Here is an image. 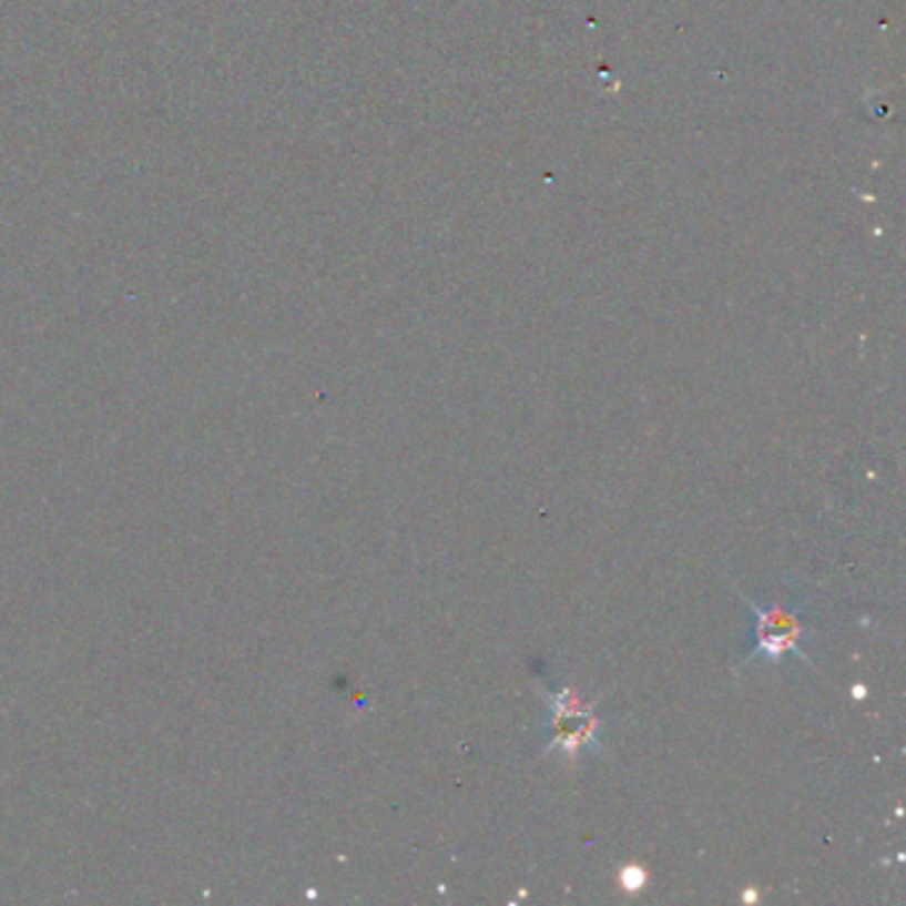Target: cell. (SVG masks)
Listing matches in <instances>:
<instances>
[{"label": "cell", "mask_w": 906, "mask_h": 906, "mask_svg": "<svg viewBox=\"0 0 906 906\" xmlns=\"http://www.w3.org/2000/svg\"><path fill=\"white\" fill-rule=\"evenodd\" d=\"M744 601H747L750 612L755 617V656H761V660H766L771 664H778L784 660V654H795L801 656L803 662L805 654H803V635L808 633L801 620V612L797 609H790L784 607V603H774L771 609H763L757 607L755 601H750L747 595H744Z\"/></svg>", "instance_id": "cell-1"}, {"label": "cell", "mask_w": 906, "mask_h": 906, "mask_svg": "<svg viewBox=\"0 0 906 906\" xmlns=\"http://www.w3.org/2000/svg\"><path fill=\"white\" fill-rule=\"evenodd\" d=\"M647 880H649L647 869L639 867V864H625L620 872V885L625 894H639V890L647 888Z\"/></svg>", "instance_id": "cell-2"}]
</instances>
